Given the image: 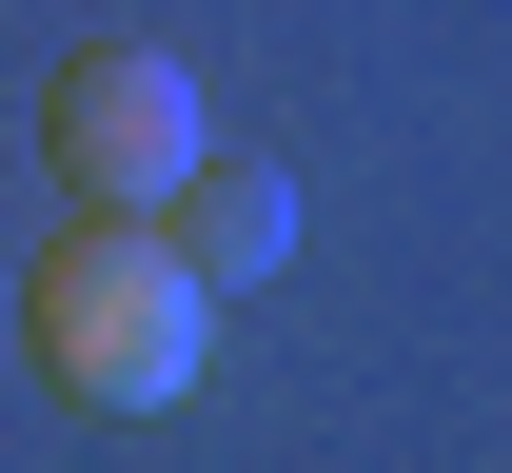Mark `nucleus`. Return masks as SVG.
Masks as SVG:
<instances>
[{
	"instance_id": "nucleus-1",
	"label": "nucleus",
	"mask_w": 512,
	"mask_h": 473,
	"mask_svg": "<svg viewBox=\"0 0 512 473\" xmlns=\"http://www.w3.org/2000/svg\"><path fill=\"white\" fill-rule=\"evenodd\" d=\"M20 355H40L79 414H178L197 355H217V276H197L158 217H60L40 276H20Z\"/></svg>"
},
{
	"instance_id": "nucleus-2",
	"label": "nucleus",
	"mask_w": 512,
	"mask_h": 473,
	"mask_svg": "<svg viewBox=\"0 0 512 473\" xmlns=\"http://www.w3.org/2000/svg\"><path fill=\"white\" fill-rule=\"evenodd\" d=\"M197 158H217V119H197V79L158 40H60L40 60V178L79 217H158Z\"/></svg>"
},
{
	"instance_id": "nucleus-3",
	"label": "nucleus",
	"mask_w": 512,
	"mask_h": 473,
	"mask_svg": "<svg viewBox=\"0 0 512 473\" xmlns=\"http://www.w3.org/2000/svg\"><path fill=\"white\" fill-rule=\"evenodd\" d=\"M158 237H178V257L237 296V276H276V257H296V178H276V158H197L178 198H158Z\"/></svg>"
}]
</instances>
